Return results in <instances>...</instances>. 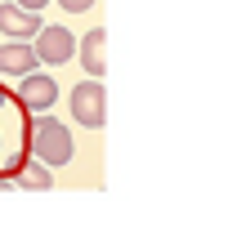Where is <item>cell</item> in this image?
Masks as SVG:
<instances>
[{
	"instance_id": "cell-7",
	"label": "cell",
	"mask_w": 228,
	"mask_h": 250,
	"mask_svg": "<svg viewBox=\"0 0 228 250\" xmlns=\"http://www.w3.org/2000/svg\"><path fill=\"white\" fill-rule=\"evenodd\" d=\"M76 58H81L85 76H99L103 81V72H108V31L103 27H90L85 36H76Z\"/></svg>"
},
{
	"instance_id": "cell-3",
	"label": "cell",
	"mask_w": 228,
	"mask_h": 250,
	"mask_svg": "<svg viewBox=\"0 0 228 250\" xmlns=\"http://www.w3.org/2000/svg\"><path fill=\"white\" fill-rule=\"evenodd\" d=\"M68 107H72V121L85 125V130H103V121H108V89L99 76H85L81 85H72L68 94Z\"/></svg>"
},
{
	"instance_id": "cell-1",
	"label": "cell",
	"mask_w": 228,
	"mask_h": 250,
	"mask_svg": "<svg viewBox=\"0 0 228 250\" xmlns=\"http://www.w3.org/2000/svg\"><path fill=\"white\" fill-rule=\"evenodd\" d=\"M27 156L45 161L49 170H54V166H68L72 156H76V139H72V130H68L58 116L31 112V116H27Z\"/></svg>"
},
{
	"instance_id": "cell-10",
	"label": "cell",
	"mask_w": 228,
	"mask_h": 250,
	"mask_svg": "<svg viewBox=\"0 0 228 250\" xmlns=\"http://www.w3.org/2000/svg\"><path fill=\"white\" fill-rule=\"evenodd\" d=\"M54 5H63L68 14H85V9H94V0H54Z\"/></svg>"
},
{
	"instance_id": "cell-5",
	"label": "cell",
	"mask_w": 228,
	"mask_h": 250,
	"mask_svg": "<svg viewBox=\"0 0 228 250\" xmlns=\"http://www.w3.org/2000/svg\"><path fill=\"white\" fill-rule=\"evenodd\" d=\"M14 94H18V103L27 107V112H49L54 103H58V81L49 76V72H27V76H18V85H14Z\"/></svg>"
},
{
	"instance_id": "cell-4",
	"label": "cell",
	"mask_w": 228,
	"mask_h": 250,
	"mask_svg": "<svg viewBox=\"0 0 228 250\" xmlns=\"http://www.w3.org/2000/svg\"><path fill=\"white\" fill-rule=\"evenodd\" d=\"M31 49H36V62H45V67H63V62L76 58V36H72L68 27L41 22V31L31 36Z\"/></svg>"
},
{
	"instance_id": "cell-9",
	"label": "cell",
	"mask_w": 228,
	"mask_h": 250,
	"mask_svg": "<svg viewBox=\"0 0 228 250\" xmlns=\"http://www.w3.org/2000/svg\"><path fill=\"white\" fill-rule=\"evenodd\" d=\"M9 179H14V188H23V192H49V188H54L49 166H45V161H36V156H23L18 170H14Z\"/></svg>"
},
{
	"instance_id": "cell-2",
	"label": "cell",
	"mask_w": 228,
	"mask_h": 250,
	"mask_svg": "<svg viewBox=\"0 0 228 250\" xmlns=\"http://www.w3.org/2000/svg\"><path fill=\"white\" fill-rule=\"evenodd\" d=\"M27 116L31 112L18 103V94L0 81V174H14L27 156Z\"/></svg>"
},
{
	"instance_id": "cell-11",
	"label": "cell",
	"mask_w": 228,
	"mask_h": 250,
	"mask_svg": "<svg viewBox=\"0 0 228 250\" xmlns=\"http://www.w3.org/2000/svg\"><path fill=\"white\" fill-rule=\"evenodd\" d=\"M14 5H23V9H36V14H41V9L49 5V0H14Z\"/></svg>"
},
{
	"instance_id": "cell-6",
	"label": "cell",
	"mask_w": 228,
	"mask_h": 250,
	"mask_svg": "<svg viewBox=\"0 0 228 250\" xmlns=\"http://www.w3.org/2000/svg\"><path fill=\"white\" fill-rule=\"evenodd\" d=\"M41 14L36 9H23V5H14V0H5L0 5V36H9V41H31L41 31Z\"/></svg>"
},
{
	"instance_id": "cell-8",
	"label": "cell",
	"mask_w": 228,
	"mask_h": 250,
	"mask_svg": "<svg viewBox=\"0 0 228 250\" xmlns=\"http://www.w3.org/2000/svg\"><path fill=\"white\" fill-rule=\"evenodd\" d=\"M41 62H36V49H31V41H5L0 45V76H27V72H36Z\"/></svg>"
}]
</instances>
